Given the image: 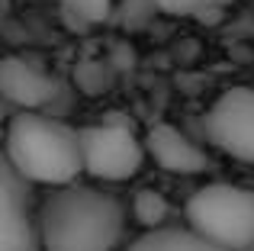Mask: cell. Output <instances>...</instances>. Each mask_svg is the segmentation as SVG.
<instances>
[{
  "instance_id": "1",
  "label": "cell",
  "mask_w": 254,
  "mask_h": 251,
  "mask_svg": "<svg viewBox=\"0 0 254 251\" xmlns=\"http://www.w3.org/2000/svg\"><path fill=\"white\" fill-rule=\"evenodd\" d=\"M42 251H119L126 206L119 196L87 184L55 187L39 206Z\"/></svg>"
},
{
  "instance_id": "11",
  "label": "cell",
  "mask_w": 254,
  "mask_h": 251,
  "mask_svg": "<svg viewBox=\"0 0 254 251\" xmlns=\"http://www.w3.org/2000/svg\"><path fill=\"white\" fill-rule=\"evenodd\" d=\"M148 3L171 16H206L212 10H222L229 0H148Z\"/></svg>"
},
{
  "instance_id": "8",
  "label": "cell",
  "mask_w": 254,
  "mask_h": 251,
  "mask_svg": "<svg viewBox=\"0 0 254 251\" xmlns=\"http://www.w3.org/2000/svg\"><path fill=\"white\" fill-rule=\"evenodd\" d=\"M0 90L19 110H42L55 100L58 81L52 74H45L39 64L10 55L0 64Z\"/></svg>"
},
{
  "instance_id": "3",
  "label": "cell",
  "mask_w": 254,
  "mask_h": 251,
  "mask_svg": "<svg viewBox=\"0 0 254 251\" xmlns=\"http://www.w3.org/2000/svg\"><path fill=\"white\" fill-rule=\"evenodd\" d=\"M187 226L229 251H251L254 190L242 184H206L187 200Z\"/></svg>"
},
{
  "instance_id": "9",
  "label": "cell",
  "mask_w": 254,
  "mask_h": 251,
  "mask_svg": "<svg viewBox=\"0 0 254 251\" xmlns=\"http://www.w3.org/2000/svg\"><path fill=\"white\" fill-rule=\"evenodd\" d=\"M123 251H229L216 242H209L206 235L193 232L190 226H161V229H145L135 242H129Z\"/></svg>"
},
{
  "instance_id": "5",
  "label": "cell",
  "mask_w": 254,
  "mask_h": 251,
  "mask_svg": "<svg viewBox=\"0 0 254 251\" xmlns=\"http://www.w3.org/2000/svg\"><path fill=\"white\" fill-rule=\"evenodd\" d=\"M203 132L229 158L254 164V87H232L206 110Z\"/></svg>"
},
{
  "instance_id": "2",
  "label": "cell",
  "mask_w": 254,
  "mask_h": 251,
  "mask_svg": "<svg viewBox=\"0 0 254 251\" xmlns=\"http://www.w3.org/2000/svg\"><path fill=\"white\" fill-rule=\"evenodd\" d=\"M6 161L29 184H74L84 171L81 129L39 110H19L6 126Z\"/></svg>"
},
{
  "instance_id": "7",
  "label": "cell",
  "mask_w": 254,
  "mask_h": 251,
  "mask_svg": "<svg viewBox=\"0 0 254 251\" xmlns=\"http://www.w3.org/2000/svg\"><path fill=\"white\" fill-rule=\"evenodd\" d=\"M145 148H148L151 161L161 171H168V174L190 177V174H203V171L209 168V155H206L187 132H180L177 126H171V123L151 126L148 135H145Z\"/></svg>"
},
{
  "instance_id": "4",
  "label": "cell",
  "mask_w": 254,
  "mask_h": 251,
  "mask_svg": "<svg viewBox=\"0 0 254 251\" xmlns=\"http://www.w3.org/2000/svg\"><path fill=\"white\" fill-rule=\"evenodd\" d=\"M81 155L84 174L119 184L138 174L148 148L145 142H138L126 123H97L81 129Z\"/></svg>"
},
{
  "instance_id": "10",
  "label": "cell",
  "mask_w": 254,
  "mask_h": 251,
  "mask_svg": "<svg viewBox=\"0 0 254 251\" xmlns=\"http://www.w3.org/2000/svg\"><path fill=\"white\" fill-rule=\"evenodd\" d=\"M132 216H135V222L142 229H161L171 216V206L164 200V193H158L151 187H142L132 196Z\"/></svg>"
},
{
  "instance_id": "6",
  "label": "cell",
  "mask_w": 254,
  "mask_h": 251,
  "mask_svg": "<svg viewBox=\"0 0 254 251\" xmlns=\"http://www.w3.org/2000/svg\"><path fill=\"white\" fill-rule=\"evenodd\" d=\"M0 251H42V226L29 203V181L3 161L0 174Z\"/></svg>"
},
{
  "instance_id": "12",
  "label": "cell",
  "mask_w": 254,
  "mask_h": 251,
  "mask_svg": "<svg viewBox=\"0 0 254 251\" xmlns=\"http://www.w3.org/2000/svg\"><path fill=\"white\" fill-rule=\"evenodd\" d=\"M58 3L81 23H103L113 13V0H58Z\"/></svg>"
}]
</instances>
